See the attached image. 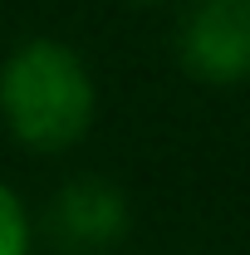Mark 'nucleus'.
<instances>
[{
	"instance_id": "1",
	"label": "nucleus",
	"mask_w": 250,
	"mask_h": 255,
	"mask_svg": "<svg viewBox=\"0 0 250 255\" xmlns=\"http://www.w3.org/2000/svg\"><path fill=\"white\" fill-rule=\"evenodd\" d=\"M98 113L89 64L64 39H25L0 64V118L30 152L74 147Z\"/></svg>"
},
{
	"instance_id": "2",
	"label": "nucleus",
	"mask_w": 250,
	"mask_h": 255,
	"mask_svg": "<svg viewBox=\"0 0 250 255\" xmlns=\"http://www.w3.org/2000/svg\"><path fill=\"white\" fill-rule=\"evenodd\" d=\"M177 59L211 89L250 79V0H196L177 25Z\"/></svg>"
},
{
	"instance_id": "3",
	"label": "nucleus",
	"mask_w": 250,
	"mask_h": 255,
	"mask_svg": "<svg viewBox=\"0 0 250 255\" xmlns=\"http://www.w3.org/2000/svg\"><path fill=\"white\" fill-rule=\"evenodd\" d=\"M127 196L113 182L79 177L49 196L44 206V241L59 255H103L127 236Z\"/></svg>"
},
{
	"instance_id": "4",
	"label": "nucleus",
	"mask_w": 250,
	"mask_h": 255,
	"mask_svg": "<svg viewBox=\"0 0 250 255\" xmlns=\"http://www.w3.org/2000/svg\"><path fill=\"white\" fill-rule=\"evenodd\" d=\"M0 255H30V211L0 182Z\"/></svg>"
}]
</instances>
